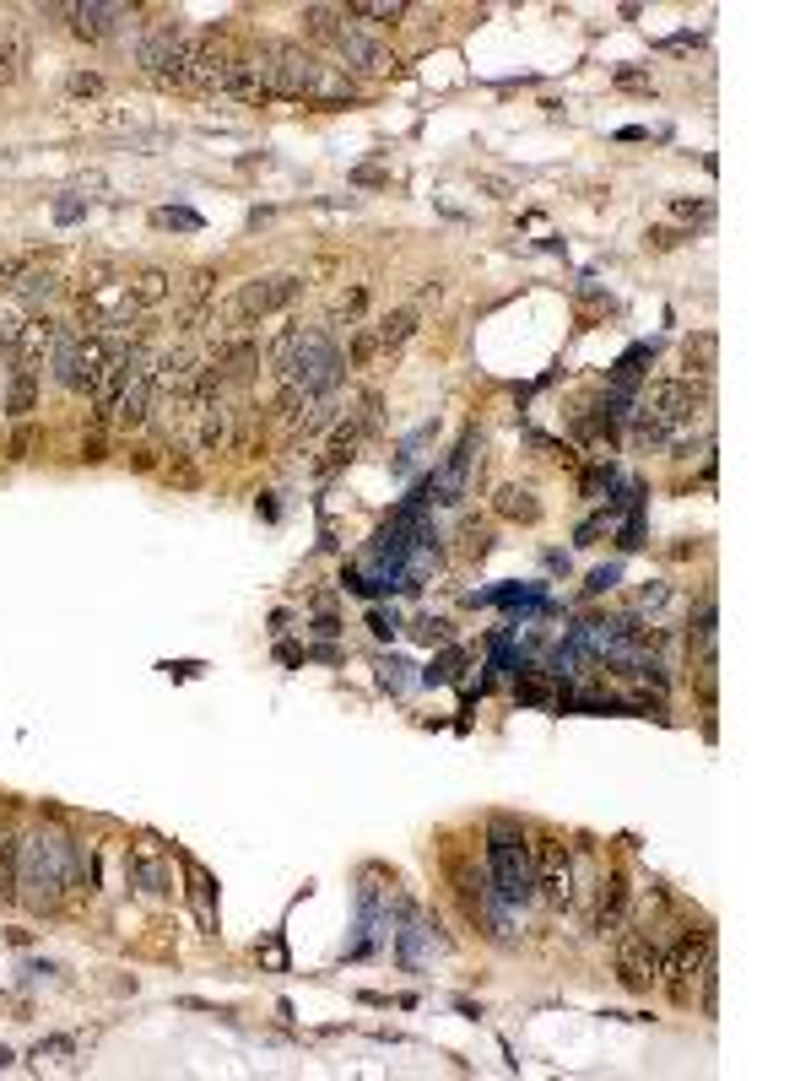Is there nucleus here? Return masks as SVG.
Instances as JSON below:
<instances>
[{
    "label": "nucleus",
    "instance_id": "412c9836",
    "mask_svg": "<svg viewBox=\"0 0 811 1081\" xmlns=\"http://www.w3.org/2000/svg\"><path fill=\"white\" fill-rule=\"evenodd\" d=\"M341 17H347L341 6H309V11H303V22H309L314 38H336V33H341V28H336Z\"/></svg>",
    "mask_w": 811,
    "mask_h": 1081
},
{
    "label": "nucleus",
    "instance_id": "2f4dec72",
    "mask_svg": "<svg viewBox=\"0 0 811 1081\" xmlns=\"http://www.w3.org/2000/svg\"><path fill=\"white\" fill-rule=\"evenodd\" d=\"M11 276H28V260H0V282H11Z\"/></svg>",
    "mask_w": 811,
    "mask_h": 1081
},
{
    "label": "nucleus",
    "instance_id": "f03ea898",
    "mask_svg": "<svg viewBox=\"0 0 811 1081\" xmlns=\"http://www.w3.org/2000/svg\"><path fill=\"white\" fill-rule=\"evenodd\" d=\"M341 363H347V357L336 352V341H330L325 330H298V341H292V357H287V373H282V379H287V384H298V390L314 400V395H330V390H336Z\"/></svg>",
    "mask_w": 811,
    "mask_h": 1081
},
{
    "label": "nucleus",
    "instance_id": "f8f14e48",
    "mask_svg": "<svg viewBox=\"0 0 811 1081\" xmlns=\"http://www.w3.org/2000/svg\"><path fill=\"white\" fill-rule=\"evenodd\" d=\"M622 919H628V882L611 876V882H601V898H595V930H622Z\"/></svg>",
    "mask_w": 811,
    "mask_h": 1081
},
{
    "label": "nucleus",
    "instance_id": "9b49d317",
    "mask_svg": "<svg viewBox=\"0 0 811 1081\" xmlns=\"http://www.w3.org/2000/svg\"><path fill=\"white\" fill-rule=\"evenodd\" d=\"M152 395H157L152 373H141V379H130L125 390H119V400H114V422H119V427H141L146 417H152Z\"/></svg>",
    "mask_w": 811,
    "mask_h": 1081
},
{
    "label": "nucleus",
    "instance_id": "f3484780",
    "mask_svg": "<svg viewBox=\"0 0 811 1081\" xmlns=\"http://www.w3.org/2000/svg\"><path fill=\"white\" fill-rule=\"evenodd\" d=\"M11 287H17V298H22V303H33V309H38V303H49V298L60 292V282H55L49 271H28L22 282H11Z\"/></svg>",
    "mask_w": 811,
    "mask_h": 1081
},
{
    "label": "nucleus",
    "instance_id": "1a4fd4ad",
    "mask_svg": "<svg viewBox=\"0 0 811 1081\" xmlns=\"http://www.w3.org/2000/svg\"><path fill=\"white\" fill-rule=\"evenodd\" d=\"M336 49H341V60H347L352 71H390V65H395L390 49H384L379 38H368L363 28H352V22L336 33Z\"/></svg>",
    "mask_w": 811,
    "mask_h": 1081
},
{
    "label": "nucleus",
    "instance_id": "f704fd0d",
    "mask_svg": "<svg viewBox=\"0 0 811 1081\" xmlns=\"http://www.w3.org/2000/svg\"><path fill=\"white\" fill-rule=\"evenodd\" d=\"M0 411H6V400H0Z\"/></svg>",
    "mask_w": 811,
    "mask_h": 1081
},
{
    "label": "nucleus",
    "instance_id": "6e6552de",
    "mask_svg": "<svg viewBox=\"0 0 811 1081\" xmlns=\"http://www.w3.org/2000/svg\"><path fill=\"white\" fill-rule=\"evenodd\" d=\"M698 406H703V390H698L693 379H660V384H649V390H644V417H655V422H666V427L687 422Z\"/></svg>",
    "mask_w": 811,
    "mask_h": 1081
},
{
    "label": "nucleus",
    "instance_id": "0eeeda50",
    "mask_svg": "<svg viewBox=\"0 0 811 1081\" xmlns=\"http://www.w3.org/2000/svg\"><path fill=\"white\" fill-rule=\"evenodd\" d=\"M617 979L628 984V990H649V984L660 979V946L638 925L617 936Z\"/></svg>",
    "mask_w": 811,
    "mask_h": 1081
},
{
    "label": "nucleus",
    "instance_id": "bb28decb",
    "mask_svg": "<svg viewBox=\"0 0 811 1081\" xmlns=\"http://www.w3.org/2000/svg\"><path fill=\"white\" fill-rule=\"evenodd\" d=\"M38 444V433L33 427H17V433H11V460H28V449Z\"/></svg>",
    "mask_w": 811,
    "mask_h": 1081
},
{
    "label": "nucleus",
    "instance_id": "473e14b6",
    "mask_svg": "<svg viewBox=\"0 0 811 1081\" xmlns=\"http://www.w3.org/2000/svg\"><path fill=\"white\" fill-rule=\"evenodd\" d=\"M611 579H617V568H601V573H590V584H584V590H590V595H601Z\"/></svg>",
    "mask_w": 811,
    "mask_h": 1081
},
{
    "label": "nucleus",
    "instance_id": "c85d7f7f",
    "mask_svg": "<svg viewBox=\"0 0 811 1081\" xmlns=\"http://www.w3.org/2000/svg\"><path fill=\"white\" fill-rule=\"evenodd\" d=\"M157 222H163V228H195L190 211H157Z\"/></svg>",
    "mask_w": 811,
    "mask_h": 1081
},
{
    "label": "nucleus",
    "instance_id": "4be33fe9",
    "mask_svg": "<svg viewBox=\"0 0 811 1081\" xmlns=\"http://www.w3.org/2000/svg\"><path fill=\"white\" fill-rule=\"evenodd\" d=\"M352 17H374V22H401V17H406V6H401V0H357V6H352Z\"/></svg>",
    "mask_w": 811,
    "mask_h": 1081
},
{
    "label": "nucleus",
    "instance_id": "7c9ffc66",
    "mask_svg": "<svg viewBox=\"0 0 811 1081\" xmlns=\"http://www.w3.org/2000/svg\"><path fill=\"white\" fill-rule=\"evenodd\" d=\"M649 244H655V249H676V244H682V233H671V228H655V233H649Z\"/></svg>",
    "mask_w": 811,
    "mask_h": 1081
},
{
    "label": "nucleus",
    "instance_id": "c756f323",
    "mask_svg": "<svg viewBox=\"0 0 811 1081\" xmlns=\"http://www.w3.org/2000/svg\"><path fill=\"white\" fill-rule=\"evenodd\" d=\"M98 87H103L98 76H71V92H76V98H92V92H98Z\"/></svg>",
    "mask_w": 811,
    "mask_h": 1081
},
{
    "label": "nucleus",
    "instance_id": "5701e85b",
    "mask_svg": "<svg viewBox=\"0 0 811 1081\" xmlns=\"http://www.w3.org/2000/svg\"><path fill=\"white\" fill-rule=\"evenodd\" d=\"M687 368H698V373H709V368H714V336H709V330L687 336Z\"/></svg>",
    "mask_w": 811,
    "mask_h": 1081
},
{
    "label": "nucleus",
    "instance_id": "dca6fc26",
    "mask_svg": "<svg viewBox=\"0 0 811 1081\" xmlns=\"http://www.w3.org/2000/svg\"><path fill=\"white\" fill-rule=\"evenodd\" d=\"M22 65H28V44H22L11 28H0V82H17Z\"/></svg>",
    "mask_w": 811,
    "mask_h": 1081
},
{
    "label": "nucleus",
    "instance_id": "4468645a",
    "mask_svg": "<svg viewBox=\"0 0 811 1081\" xmlns=\"http://www.w3.org/2000/svg\"><path fill=\"white\" fill-rule=\"evenodd\" d=\"M498 514L503 519H520V525H536L541 519V503H536V492L530 487H498Z\"/></svg>",
    "mask_w": 811,
    "mask_h": 1081
},
{
    "label": "nucleus",
    "instance_id": "9d476101",
    "mask_svg": "<svg viewBox=\"0 0 811 1081\" xmlns=\"http://www.w3.org/2000/svg\"><path fill=\"white\" fill-rule=\"evenodd\" d=\"M71 17H76V33H82L87 44H103V38L130 17V6H103V0H87V6L71 11Z\"/></svg>",
    "mask_w": 811,
    "mask_h": 1081
},
{
    "label": "nucleus",
    "instance_id": "cd10ccee",
    "mask_svg": "<svg viewBox=\"0 0 811 1081\" xmlns=\"http://www.w3.org/2000/svg\"><path fill=\"white\" fill-rule=\"evenodd\" d=\"M168 476H174L179 487H195V465H190V455H174V465H168Z\"/></svg>",
    "mask_w": 811,
    "mask_h": 1081
},
{
    "label": "nucleus",
    "instance_id": "423d86ee",
    "mask_svg": "<svg viewBox=\"0 0 811 1081\" xmlns=\"http://www.w3.org/2000/svg\"><path fill=\"white\" fill-rule=\"evenodd\" d=\"M298 292H303V276H260V282H249L244 292H238L233 314H238V325H255V319L287 309Z\"/></svg>",
    "mask_w": 811,
    "mask_h": 1081
},
{
    "label": "nucleus",
    "instance_id": "393cba45",
    "mask_svg": "<svg viewBox=\"0 0 811 1081\" xmlns=\"http://www.w3.org/2000/svg\"><path fill=\"white\" fill-rule=\"evenodd\" d=\"M330 422H336V406H330V400H319V406H314V417H309V422H298V438H314V433H325Z\"/></svg>",
    "mask_w": 811,
    "mask_h": 1081
},
{
    "label": "nucleus",
    "instance_id": "f257e3e1",
    "mask_svg": "<svg viewBox=\"0 0 811 1081\" xmlns=\"http://www.w3.org/2000/svg\"><path fill=\"white\" fill-rule=\"evenodd\" d=\"M71 882V844L60 838H28L17 854V887H22V903L28 909H55L60 903V887Z\"/></svg>",
    "mask_w": 811,
    "mask_h": 1081
},
{
    "label": "nucleus",
    "instance_id": "b1692460",
    "mask_svg": "<svg viewBox=\"0 0 811 1081\" xmlns=\"http://www.w3.org/2000/svg\"><path fill=\"white\" fill-rule=\"evenodd\" d=\"M666 600H671V584L666 579H649L644 590H638V611H660Z\"/></svg>",
    "mask_w": 811,
    "mask_h": 1081
},
{
    "label": "nucleus",
    "instance_id": "7ed1b4c3",
    "mask_svg": "<svg viewBox=\"0 0 811 1081\" xmlns=\"http://www.w3.org/2000/svg\"><path fill=\"white\" fill-rule=\"evenodd\" d=\"M487 854H493V882L503 903H530L536 898V876H530V844L514 822H493L487 833Z\"/></svg>",
    "mask_w": 811,
    "mask_h": 1081
},
{
    "label": "nucleus",
    "instance_id": "72a5a7b5",
    "mask_svg": "<svg viewBox=\"0 0 811 1081\" xmlns=\"http://www.w3.org/2000/svg\"><path fill=\"white\" fill-rule=\"evenodd\" d=\"M601 487H611V471H590V476H584V492H590V498H595Z\"/></svg>",
    "mask_w": 811,
    "mask_h": 1081
},
{
    "label": "nucleus",
    "instance_id": "a211bd4d",
    "mask_svg": "<svg viewBox=\"0 0 811 1081\" xmlns=\"http://www.w3.org/2000/svg\"><path fill=\"white\" fill-rule=\"evenodd\" d=\"M222 444H228V411L211 406V411H201V455H217Z\"/></svg>",
    "mask_w": 811,
    "mask_h": 1081
},
{
    "label": "nucleus",
    "instance_id": "a878e982",
    "mask_svg": "<svg viewBox=\"0 0 811 1081\" xmlns=\"http://www.w3.org/2000/svg\"><path fill=\"white\" fill-rule=\"evenodd\" d=\"M379 352V341H374V330H363V336L352 341V352H347V363H368V357Z\"/></svg>",
    "mask_w": 811,
    "mask_h": 1081
},
{
    "label": "nucleus",
    "instance_id": "6ab92c4d",
    "mask_svg": "<svg viewBox=\"0 0 811 1081\" xmlns=\"http://www.w3.org/2000/svg\"><path fill=\"white\" fill-rule=\"evenodd\" d=\"M17 854H22V844L11 833H0V898L17 892Z\"/></svg>",
    "mask_w": 811,
    "mask_h": 1081
},
{
    "label": "nucleus",
    "instance_id": "ddd939ff",
    "mask_svg": "<svg viewBox=\"0 0 811 1081\" xmlns=\"http://www.w3.org/2000/svg\"><path fill=\"white\" fill-rule=\"evenodd\" d=\"M38 406V368H11V384H6V411L11 417H28Z\"/></svg>",
    "mask_w": 811,
    "mask_h": 1081
},
{
    "label": "nucleus",
    "instance_id": "2eb2a0df",
    "mask_svg": "<svg viewBox=\"0 0 811 1081\" xmlns=\"http://www.w3.org/2000/svg\"><path fill=\"white\" fill-rule=\"evenodd\" d=\"M417 336V309H395V314H384L379 319V330H374V341L379 346H401V341H411Z\"/></svg>",
    "mask_w": 811,
    "mask_h": 1081
},
{
    "label": "nucleus",
    "instance_id": "20e7f679",
    "mask_svg": "<svg viewBox=\"0 0 811 1081\" xmlns=\"http://www.w3.org/2000/svg\"><path fill=\"white\" fill-rule=\"evenodd\" d=\"M714 957V936L709 930H676V941L660 952V973H666V990L676 1006L693 1000V979L703 973V963Z\"/></svg>",
    "mask_w": 811,
    "mask_h": 1081
},
{
    "label": "nucleus",
    "instance_id": "39448f33",
    "mask_svg": "<svg viewBox=\"0 0 811 1081\" xmlns=\"http://www.w3.org/2000/svg\"><path fill=\"white\" fill-rule=\"evenodd\" d=\"M530 876H536V892L552 903V909H563L568 898H574V860H568V844L563 838H536L530 844Z\"/></svg>",
    "mask_w": 811,
    "mask_h": 1081
},
{
    "label": "nucleus",
    "instance_id": "aec40b11",
    "mask_svg": "<svg viewBox=\"0 0 811 1081\" xmlns=\"http://www.w3.org/2000/svg\"><path fill=\"white\" fill-rule=\"evenodd\" d=\"M130 298L136 303H163L168 298V271H141L136 282H130Z\"/></svg>",
    "mask_w": 811,
    "mask_h": 1081
}]
</instances>
